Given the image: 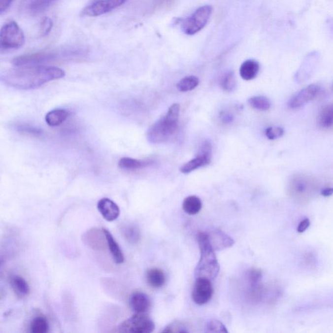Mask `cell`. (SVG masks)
<instances>
[{"label": "cell", "instance_id": "1", "mask_svg": "<svg viewBox=\"0 0 333 333\" xmlns=\"http://www.w3.org/2000/svg\"><path fill=\"white\" fill-rule=\"evenodd\" d=\"M1 75V80L8 86L20 90H30L52 81L64 78L66 73L56 67L32 66L16 67Z\"/></svg>", "mask_w": 333, "mask_h": 333}, {"label": "cell", "instance_id": "2", "mask_svg": "<svg viewBox=\"0 0 333 333\" xmlns=\"http://www.w3.org/2000/svg\"><path fill=\"white\" fill-rule=\"evenodd\" d=\"M197 239L200 248V258L195 269V277L196 279L206 278L212 281L216 279L220 270L215 251L211 245L208 233H199Z\"/></svg>", "mask_w": 333, "mask_h": 333}, {"label": "cell", "instance_id": "3", "mask_svg": "<svg viewBox=\"0 0 333 333\" xmlns=\"http://www.w3.org/2000/svg\"><path fill=\"white\" fill-rule=\"evenodd\" d=\"M180 105H170L165 116L150 127L147 139L152 143H163L168 141L176 133L178 127Z\"/></svg>", "mask_w": 333, "mask_h": 333}, {"label": "cell", "instance_id": "4", "mask_svg": "<svg viewBox=\"0 0 333 333\" xmlns=\"http://www.w3.org/2000/svg\"><path fill=\"white\" fill-rule=\"evenodd\" d=\"M318 190V184L315 178L307 174H294L288 181V194L298 202H307Z\"/></svg>", "mask_w": 333, "mask_h": 333}, {"label": "cell", "instance_id": "5", "mask_svg": "<svg viewBox=\"0 0 333 333\" xmlns=\"http://www.w3.org/2000/svg\"><path fill=\"white\" fill-rule=\"evenodd\" d=\"M25 36L17 22L10 20L2 26L0 32L1 52L18 49L24 45Z\"/></svg>", "mask_w": 333, "mask_h": 333}, {"label": "cell", "instance_id": "6", "mask_svg": "<svg viewBox=\"0 0 333 333\" xmlns=\"http://www.w3.org/2000/svg\"><path fill=\"white\" fill-rule=\"evenodd\" d=\"M77 52H64L58 53L54 52H38L35 54L24 55L17 57L13 60V64L15 67L41 66V64L52 62L63 57H74Z\"/></svg>", "mask_w": 333, "mask_h": 333}, {"label": "cell", "instance_id": "7", "mask_svg": "<svg viewBox=\"0 0 333 333\" xmlns=\"http://www.w3.org/2000/svg\"><path fill=\"white\" fill-rule=\"evenodd\" d=\"M213 8L210 5H204L196 10L190 17L182 22V29L186 34L193 35L206 26L212 15Z\"/></svg>", "mask_w": 333, "mask_h": 333}, {"label": "cell", "instance_id": "8", "mask_svg": "<svg viewBox=\"0 0 333 333\" xmlns=\"http://www.w3.org/2000/svg\"><path fill=\"white\" fill-rule=\"evenodd\" d=\"M155 325L153 321L145 314L135 313L122 322L117 328L116 332L129 333H150L154 332Z\"/></svg>", "mask_w": 333, "mask_h": 333}, {"label": "cell", "instance_id": "9", "mask_svg": "<svg viewBox=\"0 0 333 333\" xmlns=\"http://www.w3.org/2000/svg\"><path fill=\"white\" fill-rule=\"evenodd\" d=\"M128 0H90L82 11L85 17H94L105 15L123 5Z\"/></svg>", "mask_w": 333, "mask_h": 333}, {"label": "cell", "instance_id": "10", "mask_svg": "<svg viewBox=\"0 0 333 333\" xmlns=\"http://www.w3.org/2000/svg\"><path fill=\"white\" fill-rule=\"evenodd\" d=\"M211 155H212V145L209 142H204L201 146L197 157L185 164L180 168V171L184 174H188L199 168L208 165L211 162Z\"/></svg>", "mask_w": 333, "mask_h": 333}, {"label": "cell", "instance_id": "11", "mask_svg": "<svg viewBox=\"0 0 333 333\" xmlns=\"http://www.w3.org/2000/svg\"><path fill=\"white\" fill-rule=\"evenodd\" d=\"M214 290L210 280L206 278H197L192 292V299L198 305H203L209 301L213 296Z\"/></svg>", "mask_w": 333, "mask_h": 333}, {"label": "cell", "instance_id": "12", "mask_svg": "<svg viewBox=\"0 0 333 333\" xmlns=\"http://www.w3.org/2000/svg\"><path fill=\"white\" fill-rule=\"evenodd\" d=\"M320 93V87L318 85L311 84L302 89L288 101V107L291 109H297L303 106L306 103L313 100Z\"/></svg>", "mask_w": 333, "mask_h": 333}, {"label": "cell", "instance_id": "13", "mask_svg": "<svg viewBox=\"0 0 333 333\" xmlns=\"http://www.w3.org/2000/svg\"><path fill=\"white\" fill-rule=\"evenodd\" d=\"M85 243L96 251H103L107 247L106 237L103 229H91L85 233Z\"/></svg>", "mask_w": 333, "mask_h": 333}, {"label": "cell", "instance_id": "14", "mask_svg": "<svg viewBox=\"0 0 333 333\" xmlns=\"http://www.w3.org/2000/svg\"><path fill=\"white\" fill-rule=\"evenodd\" d=\"M318 64V58L315 54L308 56L296 72V80L299 83L305 82L313 76Z\"/></svg>", "mask_w": 333, "mask_h": 333}, {"label": "cell", "instance_id": "15", "mask_svg": "<svg viewBox=\"0 0 333 333\" xmlns=\"http://www.w3.org/2000/svg\"><path fill=\"white\" fill-rule=\"evenodd\" d=\"M208 233L211 245L215 251L230 248L234 244V241L232 237L219 229H214Z\"/></svg>", "mask_w": 333, "mask_h": 333}, {"label": "cell", "instance_id": "16", "mask_svg": "<svg viewBox=\"0 0 333 333\" xmlns=\"http://www.w3.org/2000/svg\"><path fill=\"white\" fill-rule=\"evenodd\" d=\"M97 209L103 219L109 222L116 220L120 215L119 207L108 198H103L99 200Z\"/></svg>", "mask_w": 333, "mask_h": 333}, {"label": "cell", "instance_id": "17", "mask_svg": "<svg viewBox=\"0 0 333 333\" xmlns=\"http://www.w3.org/2000/svg\"><path fill=\"white\" fill-rule=\"evenodd\" d=\"M130 305L135 313L145 314L150 306L149 296L144 292H133L130 298Z\"/></svg>", "mask_w": 333, "mask_h": 333}, {"label": "cell", "instance_id": "18", "mask_svg": "<svg viewBox=\"0 0 333 333\" xmlns=\"http://www.w3.org/2000/svg\"><path fill=\"white\" fill-rule=\"evenodd\" d=\"M103 231L105 233V237H106L107 247L110 251L113 261L117 265L123 264L125 262V257H124L121 247H119V244L109 231L105 229H103Z\"/></svg>", "mask_w": 333, "mask_h": 333}, {"label": "cell", "instance_id": "19", "mask_svg": "<svg viewBox=\"0 0 333 333\" xmlns=\"http://www.w3.org/2000/svg\"><path fill=\"white\" fill-rule=\"evenodd\" d=\"M260 70V65L257 61L246 60L243 62L239 68V74L244 80H253L257 76Z\"/></svg>", "mask_w": 333, "mask_h": 333}, {"label": "cell", "instance_id": "20", "mask_svg": "<svg viewBox=\"0 0 333 333\" xmlns=\"http://www.w3.org/2000/svg\"><path fill=\"white\" fill-rule=\"evenodd\" d=\"M146 279L150 287L158 289L166 283V276L162 269L157 267L150 268L146 273Z\"/></svg>", "mask_w": 333, "mask_h": 333}, {"label": "cell", "instance_id": "21", "mask_svg": "<svg viewBox=\"0 0 333 333\" xmlns=\"http://www.w3.org/2000/svg\"><path fill=\"white\" fill-rule=\"evenodd\" d=\"M70 112L65 109H56L50 111L46 115L45 121L50 127H59L66 122L70 116Z\"/></svg>", "mask_w": 333, "mask_h": 333}, {"label": "cell", "instance_id": "22", "mask_svg": "<svg viewBox=\"0 0 333 333\" xmlns=\"http://www.w3.org/2000/svg\"><path fill=\"white\" fill-rule=\"evenodd\" d=\"M150 162L145 160L134 159L132 158H123L119 160V166L121 169L127 170V171H134L141 169L149 166Z\"/></svg>", "mask_w": 333, "mask_h": 333}, {"label": "cell", "instance_id": "23", "mask_svg": "<svg viewBox=\"0 0 333 333\" xmlns=\"http://www.w3.org/2000/svg\"><path fill=\"white\" fill-rule=\"evenodd\" d=\"M11 285L16 295L19 297L23 298L29 295L30 292L29 284L21 276L15 275L12 277Z\"/></svg>", "mask_w": 333, "mask_h": 333}, {"label": "cell", "instance_id": "24", "mask_svg": "<svg viewBox=\"0 0 333 333\" xmlns=\"http://www.w3.org/2000/svg\"><path fill=\"white\" fill-rule=\"evenodd\" d=\"M202 204L200 199L198 196H191L185 199L182 208L186 214L196 215L202 209Z\"/></svg>", "mask_w": 333, "mask_h": 333}, {"label": "cell", "instance_id": "25", "mask_svg": "<svg viewBox=\"0 0 333 333\" xmlns=\"http://www.w3.org/2000/svg\"><path fill=\"white\" fill-rule=\"evenodd\" d=\"M57 0H28L27 9L32 15H38L46 11Z\"/></svg>", "mask_w": 333, "mask_h": 333}, {"label": "cell", "instance_id": "26", "mask_svg": "<svg viewBox=\"0 0 333 333\" xmlns=\"http://www.w3.org/2000/svg\"><path fill=\"white\" fill-rule=\"evenodd\" d=\"M122 234L129 243L135 244L141 239V233L137 226L133 224H127L122 226Z\"/></svg>", "mask_w": 333, "mask_h": 333}, {"label": "cell", "instance_id": "27", "mask_svg": "<svg viewBox=\"0 0 333 333\" xmlns=\"http://www.w3.org/2000/svg\"><path fill=\"white\" fill-rule=\"evenodd\" d=\"M32 333H46L49 331V324L43 316H36L32 321L30 326Z\"/></svg>", "mask_w": 333, "mask_h": 333}, {"label": "cell", "instance_id": "28", "mask_svg": "<svg viewBox=\"0 0 333 333\" xmlns=\"http://www.w3.org/2000/svg\"><path fill=\"white\" fill-rule=\"evenodd\" d=\"M319 124L321 127L328 129L333 126V103L327 105L321 111L319 116Z\"/></svg>", "mask_w": 333, "mask_h": 333}, {"label": "cell", "instance_id": "29", "mask_svg": "<svg viewBox=\"0 0 333 333\" xmlns=\"http://www.w3.org/2000/svg\"><path fill=\"white\" fill-rule=\"evenodd\" d=\"M200 83V80L198 77L195 76H189L185 77L180 80L176 84V87L178 91L181 92H188L194 90L198 87Z\"/></svg>", "mask_w": 333, "mask_h": 333}, {"label": "cell", "instance_id": "30", "mask_svg": "<svg viewBox=\"0 0 333 333\" xmlns=\"http://www.w3.org/2000/svg\"><path fill=\"white\" fill-rule=\"evenodd\" d=\"M248 103L250 106L259 111H267L271 106L269 99L264 96L251 97L248 100Z\"/></svg>", "mask_w": 333, "mask_h": 333}, {"label": "cell", "instance_id": "31", "mask_svg": "<svg viewBox=\"0 0 333 333\" xmlns=\"http://www.w3.org/2000/svg\"><path fill=\"white\" fill-rule=\"evenodd\" d=\"M221 86L227 92H232L237 86V82L233 72L226 73L221 80Z\"/></svg>", "mask_w": 333, "mask_h": 333}, {"label": "cell", "instance_id": "32", "mask_svg": "<svg viewBox=\"0 0 333 333\" xmlns=\"http://www.w3.org/2000/svg\"><path fill=\"white\" fill-rule=\"evenodd\" d=\"M302 265L307 269H312L316 266L318 258L314 251H306L301 256Z\"/></svg>", "mask_w": 333, "mask_h": 333}, {"label": "cell", "instance_id": "33", "mask_svg": "<svg viewBox=\"0 0 333 333\" xmlns=\"http://www.w3.org/2000/svg\"><path fill=\"white\" fill-rule=\"evenodd\" d=\"M163 333H189L188 328L183 323L175 321V322L168 324L167 326L166 327L165 329L162 331Z\"/></svg>", "mask_w": 333, "mask_h": 333}, {"label": "cell", "instance_id": "34", "mask_svg": "<svg viewBox=\"0 0 333 333\" xmlns=\"http://www.w3.org/2000/svg\"><path fill=\"white\" fill-rule=\"evenodd\" d=\"M207 333H228L226 327L220 321L210 320L206 324Z\"/></svg>", "mask_w": 333, "mask_h": 333}, {"label": "cell", "instance_id": "35", "mask_svg": "<svg viewBox=\"0 0 333 333\" xmlns=\"http://www.w3.org/2000/svg\"><path fill=\"white\" fill-rule=\"evenodd\" d=\"M53 21L49 17L42 18L39 26V35L41 37L47 36L53 28Z\"/></svg>", "mask_w": 333, "mask_h": 333}, {"label": "cell", "instance_id": "36", "mask_svg": "<svg viewBox=\"0 0 333 333\" xmlns=\"http://www.w3.org/2000/svg\"><path fill=\"white\" fill-rule=\"evenodd\" d=\"M262 278H263V273L261 269H257V268L249 270L247 273V280H248L250 285L261 283Z\"/></svg>", "mask_w": 333, "mask_h": 333}, {"label": "cell", "instance_id": "37", "mask_svg": "<svg viewBox=\"0 0 333 333\" xmlns=\"http://www.w3.org/2000/svg\"><path fill=\"white\" fill-rule=\"evenodd\" d=\"M284 130L281 127H269L265 131L266 136L268 139L270 140L281 137L284 135Z\"/></svg>", "mask_w": 333, "mask_h": 333}, {"label": "cell", "instance_id": "38", "mask_svg": "<svg viewBox=\"0 0 333 333\" xmlns=\"http://www.w3.org/2000/svg\"><path fill=\"white\" fill-rule=\"evenodd\" d=\"M16 129L21 133L30 134V135L38 136L41 134V132L39 130L27 125H18L16 127Z\"/></svg>", "mask_w": 333, "mask_h": 333}, {"label": "cell", "instance_id": "39", "mask_svg": "<svg viewBox=\"0 0 333 333\" xmlns=\"http://www.w3.org/2000/svg\"><path fill=\"white\" fill-rule=\"evenodd\" d=\"M310 221L308 218L304 219L303 220L300 221L298 225L297 231L299 233H304V231L307 230L308 227L310 226Z\"/></svg>", "mask_w": 333, "mask_h": 333}, {"label": "cell", "instance_id": "40", "mask_svg": "<svg viewBox=\"0 0 333 333\" xmlns=\"http://www.w3.org/2000/svg\"><path fill=\"white\" fill-rule=\"evenodd\" d=\"M13 1V0H0V14L1 15L9 9Z\"/></svg>", "mask_w": 333, "mask_h": 333}, {"label": "cell", "instance_id": "41", "mask_svg": "<svg viewBox=\"0 0 333 333\" xmlns=\"http://www.w3.org/2000/svg\"><path fill=\"white\" fill-rule=\"evenodd\" d=\"M321 194L324 197H330L333 195V188H326L324 189L321 192Z\"/></svg>", "mask_w": 333, "mask_h": 333}, {"label": "cell", "instance_id": "42", "mask_svg": "<svg viewBox=\"0 0 333 333\" xmlns=\"http://www.w3.org/2000/svg\"></svg>", "mask_w": 333, "mask_h": 333}]
</instances>
